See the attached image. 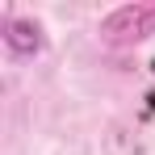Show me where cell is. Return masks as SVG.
I'll return each instance as SVG.
<instances>
[{"label": "cell", "mask_w": 155, "mask_h": 155, "mask_svg": "<svg viewBox=\"0 0 155 155\" xmlns=\"http://www.w3.org/2000/svg\"><path fill=\"white\" fill-rule=\"evenodd\" d=\"M147 34H155V0H134L113 8L101 21V38L113 46H126V42H143Z\"/></svg>", "instance_id": "1"}, {"label": "cell", "mask_w": 155, "mask_h": 155, "mask_svg": "<svg viewBox=\"0 0 155 155\" xmlns=\"http://www.w3.org/2000/svg\"><path fill=\"white\" fill-rule=\"evenodd\" d=\"M4 46L13 54H38L42 51V29H38V21H8L4 25Z\"/></svg>", "instance_id": "2"}, {"label": "cell", "mask_w": 155, "mask_h": 155, "mask_svg": "<svg viewBox=\"0 0 155 155\" xmlns=\"http://www.w3.org/2000/svg\"><path fill=\"white\" fill-rule=\"evenodd\" d=\"M151 67H155V63H151Z\"/></svg>", "instance_id": "3"}]
</instances>
